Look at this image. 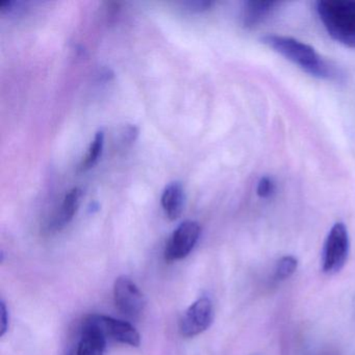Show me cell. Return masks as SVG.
Here are the masks:
<instances>
[{
	"label": "cell",
	"instance_id": "cell-6",
	"mask_svg": "<svg viewBox=\"0 0 355 355\" xmlns=\"http://www.w3.org/2000/svg\"><path fill=\"white\" fill-rule=\"evenodd\" d=\"M200 232V225L197 222L186 221L180 224L168 241L165 249L166 261H180L188 257L198 242Z\"/></svg>",
	"mask_w": 355,
	"mask_h": 355
},
{
	"label": "cell",
	"instance_id": "cell-17",
	"mask_svg": "<svg viewBox=\"0 0 355 355\" xmlns=\"http://www.w3.org/2000/svg\"><path fill=\"white\" fill-rule=\"evenodd\" d=\"M26 3L22 1H5L0 5V11L3 14H9V15H16V14L21 13L26 9Z\"/></svg>",
	"mask_w": 355,
	"mask_h": 355
},
{
	"label": "cell",
	"instance_id": "cell-18",
	"mask_svg": "<svg viewBox=\"0 0 355 355\" xmlns=\"http://www.w3.org/2000/svg\"><path fill=\"white\" fill-rule=\"evenodd\" d=\"M0 336H3L9 328V315L5 301L0 302Z\"/></svg>",
	"mask_w": 355,
	"mask_h": 355
},
{
	"label": "cell",
	"instance_id": "cell-15",
	"mask_svg": "<svg viewBox=\"0 0 355 355\" xmlns=\"http://www.w3.org/2000/svg\"><path fill=\"white\" fill-rule=\"evenodd\" d=\"M182 5L187 11L192 12V13H201V12L211 9L214 3L209 0H194V1L190 0V1L182 3Z\"/></svg>",
	"mask_w": 355,
	"mask_h": 355
},
{
	"label": "cell",
	"instance_id": "cell-2",
	"mask_svg": "<svg viewBox=\"0 0 355 355\" xmlns=\"http://www.w3.org/2000/svg\"><path fill=\"white\" fill-rule=\"evenodd\" d=\"M315 12L334 40L355 49V0H319Z\"/></svg>",
	"mask_w": 355,
	"mask_h": 355
},
{
	"label": "cell",
	"instance_id": "cell-1",
	"mask_svg": "<svg viewBox=\"0 0 355 355\" xmlns=\"http://www.w3.org/2000/svg\"><path fill=\"white\" fill-rule=\"evenodd\" d=\"M261 42L313 78L324 80H338L340 70L324 59L313 47L292 37L268 35Z\"/></svg>",
	"mask_w": 355,
	"mask_h": 355
},
{
	"label": "cell",
	"instance_id": "cell-11",
	"mask_svg": "<svg viewBox=\"0 0 355 355\" xmlns=\"http://www.w3.org/2000/svg\"><path fill=\"white\" fill-rule=\"evenodd\" d=\"M82 197L83 191L80 188H73L66 194L62 203L61 211L51 225L55 230H60L71 221L80 207Z\"/></svg>",
	"mask_w": 355,
	"mask_h": 355
},
{
	"label": "cell",
	"instance_id": "cell-7",
	"mask_svg": "<svg viewBox=\"0 0 355 355\" xmlns=\"http://www.w3.org/2000/svg\"><path fill=\"white\" fill-rule=\"evenodd\" d=\"M107 345V336L103 331L101 317L91 315L83 323L80 342L71 350L73 355H103Z\"/></svg>",
	"mask_w": 355,
	"mask_h": 355
},
{
	"label": "cell",
	"instance_id": "cell-8",
	"mask_svg": "<svg viewBox=\"0 0 355 355\" xmlns=\"http://www.w3.org/2000/svg\"><path fill=\"white\" fill-rule=\"evenodd\" d=\"M280 6L282 3L278 1H246L241 13L243 26L246 28H255L277 11Z\"/></svg>",
	"mask_w": 355,
	"mask_h": 355
},
{
	"label": "cell",
	"instance_id": "cell-3",
	"mask_svg": "<svg viewBox=\"0 0 355 355\" xmlns=\"http://www.w3.org/2000/svg\"><path fill=\"white\" fill-rule=\"evenodd\" d=\"M350 250L348 230L342 222L332 226L324 243L322 269L326 274H336L344 268Z\"/></svg>",
	"mask_w": 355,
	"mask_h": 355
},
{
	"label": "cell",
	"instance_id": "cell-14",
	"mask_svg": "<svg viewBox=\"0 0 355 355\" xmlns=\"http://www.w3.org/2000/svg\"><path fill=\"white\" fill-rule=\"evenodd\" d=\"M276 191V184L270 176H263L257 182V193L261 198H270Z\"/></svg>",
	"mask_w": 355,
	"mask_h": 355
},
{
	"label": "cell",
	"instance_id": "cell-5",
	"mask_svg": "<svg viewBox=\"0 0 355 355\" xmlns=\"http://www.w3.org/2000/svg\"><path fill=\"white\" fill-rule=\"evenodd\" d=\"M214 320V306L207 297L195 301L180 322V331L186 338L198 336L209 328Z\"/></svg>",
	"mask_w": 355,
	"mask_h": 355
},
{
	"label": "cell",
	"instance_id": "cell-12",
	"mask_svg": "<svg viewBox=\"0 0 355 355\" xmlns=\"http://www.w3.org/2000/svg\"><path fill=\"white\" fill-rule=\"evenodd\" d=\"M103 145H105V132L103 130H99L95 135L94 140L91 143L90 148H89L86 157H85L84 161L78 167L80 172L88 171L89 169L96 165L101 153H103Z\"/></svg>",
	"mask_w": 355,
	"mask_h": 355
},
{
	"label": "cell",
	"instance_id": "cell-9",
	"mask_svg": "<svg viewBox=\"0 0 355 355\" xmlns=\"http://www.w3.org/2000/svg\"><path fill=\"white\" fill-rule=\"evenodd\" d=\"M101 320H103V330L107 338L111 336L122 344L132 347H138L140 345V334L132 324L121 320L113 319L111 317H105V315H101Z\"/></svg>",
	"mask_w": 355,
	"mask_h": 355
},
{
	"label": "cell",
	"instance_id": "cell-10",
	"mask_svg": "<svg viewBox=\"0 0 355 355\" xmlns=\"http://www.w3.org/2000/svg\"><path fill=\"white\" fill-rule=\"evenodd\" d=\"M184 190L182 182H171L162 195V207L170 220H176L182 215L184 205Z\"/></svg>",
	"mask_w": 355,
	"mask_h": 355
},
{
	"label": "cell",
	"instance_id": "cell-4",
	"mask_svg": "<svg viewBox=\"0 0 355 355\" xmlns=\"http://www.w3.org/2000/svg\"><path fill=\"white\" fill-rule=\"evenodd\" d=\"M114 300L121 313L137 318L144 311L146 300L140 288L128 276L122 275L114 284Z\"/></svg>",
	"mask_w": 355,
	"mask_h": 355
},
{
	"label": "cell",
	"instance_id": "cell-13",
	"mask_svg": "<svg viewBox=\"0 0 355 355\" xmlns=\"http://www.w3.org/2000/svg\"><path fill=\"white\" fill-rule=\"evenodd\" d=\"M298 261L294 257H284L278 261L275 276L278 280H284L290 277L296 271Z\"/></svg>",
	"mask_w": 355,
	"mask_h": 355
},
{
	"label": "cell",
	"instance_id": "cell-16",
	"mask_svg": "<svg viewBox=\"0 0 355 355\" xmlns=\"http://www.w3.org/2000/svg\"><path fill=\"white\" fill-rule=\"evenodd\" d=\"M139 128L136 125H128L122 130L120 137V144L122 147H128L132 145L138 138Z\"/></svg>",
	"mask_w": 355,
	"mask_h": 355
}]
</instances>
